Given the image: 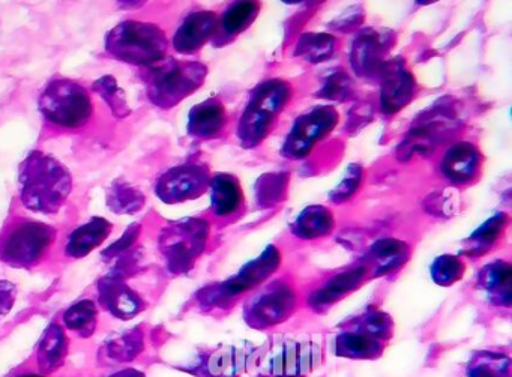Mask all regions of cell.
<instances>
[{
	"label": "cell",
	"mask_w": 512,
	"mask_h": 377,
	"mask_svg": "<svg viewBox=\"0 0 512 377\" xmlns=\"http://www.w3.org/2000/svg\"><path fill=\"white\" fill-rule=\"evenodd\" d=\"M19 188L20 202L26 209L38 214H56L73 191V176L52 155L34 151L20 166Z\"/></svg>",
	"instance_id": "obj_1"
},
{
	"label": "cell",
	"mask_w": 512,
	"mask_h": 377,
	"mask_svg": "<svg viewBox=\"0 0 512 377\" xmlns=\"http://www.w3.org/2000/svg\"><path fill=\"white\" fill-rule=\"evenodd\" d=\"M292 95L290 83L281 79L266 80L251 92L238 124V139L244 148H256L269 136Z\"/></svg>",
	"instance_id": "obj_2"
},
{
	"label": "cell",
	"mask_w": 512,
	"mask_h": 377,
	"mask_svg": "<svg viewBox=\"0 0 512 377\" xmlns=\"http://www.w3.org/2000/svg\"><path fill=\"white\" fill-rule=\"evenodd\" d=\"M169 41L163 29L152 23L125 20L106 35V50L110 56L136 65L151 68L166 58Z\"/></svg>",
	"instance_id": "obj_3"
},
{
	"label": "cell",
	"mask_w": 512,
	"mask_h": 377,
	"mask_svg": "<svg viewBox=\"0 0 512 377\" xmlns=\"http://www.w3.org/2000/svg\"><path fill=\"white\" fill-rule=\"evenodd\" d=\"M206 76L208 68L202 62L170 58L148 68L146 94L154 106L163 110L173 109L200 89Z\"/></svg>",
	"instance_id": "obj_4"
},
{
	"label": "cell",
	"mask_w": 512,
	"mask_h": 377,
	"mask_svg": "<svg viewBox=\"0 0 512 377\" xmlns=\"http://www.w3.org/2000/svg\"><path fill=\"white\" fill-rule=\"evenodd\" d=\"M56 241V229L43 221L16 217L0 232V262L13 268H31Z\"/></svg>",
	"instance_id": "obj_5"
},
{
	"label": "cell",
	"mask_w": 512,
	"mask_h": 377,
	"mask_svg": "<svg viewBox=\"0 0 512 377\" xmlns=\"http://www.w3.org/2000/svg\"><path fill=\"white\" fill-rule=\"evenodd\" d=\"M394 322L380 310L368 308L347 320L334 337L335 353L352 359H374L382 355L386 341L391 340Z\"/></svg>",
	"instance_id": "obj_6"
},
{
	"label": "cell",
	"mask_w": 512,
	"mask_h": 377,
	"mask_svg": "<svg viewBox=\"0 0 512 377\" xmlns=\"http://www.w3.org/2000/svg\"><path fill=\"white\" fill-rule=\"evenodd\" d=\"M40 110L53 127L77 130L88 124L94 106L91 95L82 85L73 80L56 79L41 94Z\"/></svg>",
	"instance_id": "obj_7"
},
{
	"label": "cell",
	"mask_w": 512,
	"mask_h": 377,
	"mask_svg": "<svg viewBox=\"0 0 512 377\" xmlns=\"http://www.w3.org/2000/svg\"><path fill=\"white\" fill-rule=\"evenodd\" d=\"M209 223L202 218H184L161 230L158 248L173 274L193 268L209 239Z\"/></svg>",
	"instance_id": "obj_8"
},
{
	"label": "cell",
	"mask_w": 512,
	"mask_h": 377,
	"mask_svg": "<svg viewBox=\"0 0 512 377\" xmlns=\"http://www.w3.org/2000/svg\"><path fill=\"white\" fill-rule=\"evenodd\" d=\"M298 307V295L295 287L277 278L257 290L244 307L245 322L256 329L271 328L286 322Z\"/></svg>",
	"instance_id": "obj_9"
},
{
	"label": "cell",
	"mask_w": 512,
	"mask_h": 377,
	"mask_svg": "<svg viewBox=\"0 0 512 377\" xmlns=\"http://www.w3.org/2000/svg\"><path fill=\"white\" fill-rule=\"evenodd\" d=\"M280 263V251L274 245H268L259 257L242 266L241 271L235 277L229 278L212 289H205L200 296V302L203 305H212V307L214 305L224 307L233 299L239 298L242 293L248 292L268 280L280 268Z\"/></svg>",
	"instance_id": "obj_10"
},
{
	"label": "cell",
	"mask_w": 512,
	"mask_h": 377,
	"mask_svg": "<svg viewBox=\"0 0 512 377\" xmlns=\"http://www.w3.org/2000/svg\"><path fill=\"white\" fill-rule=\"evenodd\" d=\"M338 121L340 115L332 106H317L307 110L296 119L287 134L281 155L289 160H302L337 127Z\"/></svg>",
	"instance_id": "obj_11"
},
{
	"label": "cell",
	"mask_w": 512,
	"mask_h": 377,
	"mask_svg": "<svg viewBox=\"0 0 512 377\" xmlns=\"http://www.w3.org/2000/svg\"><path fill=\"white\" fill-rule=\"evenodd\" d=\"M320 359L317 335L280 338L271 349V371L277 377H299L313 370Z\"/></svg>",
	"instance_id": "obj_12"
},
{
	"label": "cell",
	"mask_w": 512,
	"mask_h": 377,
	"mask_svg": "<svg viewBox=\"0 0 512 377\" xmlns=\"http://www.w3.org/2000/svg\"><path fill=\"white\" fill-rule=\"evenodd\" d=\"M211 172L205 164L187 163L166 170L155 184V194L167 205L199 199L209 190Z\"/></svg>",
	"instance_id": "obj_13"
},
{
	"label": "cell",
	"mask_w": 512,
	"mask_h": 377,
	"mask_svg": "<svg viewBox=\"0 0 512 377\" xmlns=\"http://www.w3.org/2000/svg\"><path fill=\"white\" fill-rule=\"evenodd\" d=\"M394 34L388 29L368 28L353 41L350 64L359 77H380L389 49L394 46Z\"/></svg>",
	"instance_id": "obj_14"
},
{
	"label": "cell",
	"mask_w": 512,
	"mask_h": 377,
	"mask_svg": "<svg viewBox=\"0 0 512 377\" xmlns=\"http://www.w3.org/2000/svg\"><path fill=\"white\" fill-rule=\"evenodd\" d=\"M98 302L116 319L131 320L146 308V301L121 275L109 274L97 283Z\"/></svg>",
	"instance_id": "obj_15"
},
{
	"label": "cell",
	"mask_w": 512,
	"mask_h": 377,
	"mask_svg": "<svg viewBox=\"0 0 512 377\" xmlns=\"http://www.w3.org/2000/svg\"><path fill=\"white\" fill-rule=\"evenodd\" d=\"M380 110L395 115L412 101L415 79L401 61H388L380 74Z\"/></svg>",
	"instance_id": "obj_16"
},
{
	"label": "cell",
	"mask_w": 512,
	"mask_h": 377,
	"mask_svg": "<svg viewBox=\"0 0 512 377\" xmlns=\"http://www.w3.org/2000/svg\"><path fill=\"white\" fill-rule=\"evenodd\" d=\"M481 151L470 142H458L449 146L440 160L439 170L452 185H467L478 179L482 169Z\"/></svg>",
	"instance_id": "obj_17"
},
{
	"label": "cell",
	"mask_w": 512,
	"mask_h": 377,
	"mask_svg": "<svg viewBox=\"0 0 512 377\" xmlns=\"http://www.w3.org/2000/svg\"><path fill=\"white\" fill-rule=\"evenodd\" d=\"M368 274H370V271L365 265L353 266V268L346 269V271L337 272V274L329 277L322 286L317 287L316 290L310 293L308 304L317 313H323V311L328 310L332 305L337 304L341 299L359 289L367 280Z\"/></svg>",
	"instance_id": "obj_18"
},
{
	"label": "cell",
	"mask_w": 512,
	"mask_h": 377,
	"mask_svg": "<svg viewBox=\"0 0 512 377\" xmlns=\"http://www.w3.org/2000/svg\"><path fill=\"white\" fill-rule=\"evenodd\" d=\"M217 28L218 17L212 11L188 14L173 35V49L181 55H194L214 38Z\"/></svg>",
	"instance_id": "obj_19"
},
{
	"label": "cell",
	"mask_w": 512,
	"mask_h": 377,
	"mask_svg": "<svg viewBox=\"0 0 512 377\" xmlns=\"http://www.w3.org/2000/svg\"><path fill=\"white\" fill-rule=\"evenodd\" d=\"M145 350V334L142 328L125 329L110 335L98 350V361L103 365H118L133 362Z\"/></svg>",
	"instance_id": "obj_20"
},
{
	"label": "cell",
	"mask_w": 512,
	"mask_h": 377,
	"mask_svg": "<svg viewBox=\"0 0 512 377\" xmlns=\"http://www.w3.org/2000/svg\"><path fill=\"white\" fill-rule=\"evenodd\" d=\"M227 124V112L218 98H208L197 104L188 115V134L196 139L208 140L217 137Z\"/></svg>",
	"instance_id": "obj_21"
},
{
	"label": "cell",
	"mask_w": 512,
	"mask_h": 377,
	"mask_svg": "<svg viewBox=\"0 0 512 377\" xmlns=\"http://www.w3.org/2000/svg\"><path fill=\"white\" fill-rule=\"evenodd\" d=\"M262 5L257 2H235L218 19V28L212 43L215 47L226 46L242 32L247 31L259 16Z\"/></svg>",
	"instance_id": "obj_22"
},
{
	"label": "cell",
	"mask_w": 512,
	"mask_h": 377,
	"mask_svg": "<svg viewBox=\"0 0 512 377\" xmlns=\"http://www.w3.org/2000/svg\"><path fill=\"white\" fill-rule=\"evenodd\" d=\"M70 349L67 332L59 323L47 326L37 347V365L40 373L52 374L65 364Z\"/></svg>",
	"instance_id": "obj_23"
},
{
	"label": "cell",
	"mask_w": 512,
	"mask_h": 377,
	"mask_svg": "<svg viewBox=\"0 0 512 377\" xmlns=\"http://www.w3.org/2000/svg\"><path fill=\"white\" fill-rule=\"evenodd\" d=\"M410 247L398 239L386 238L374 242L367 254V268L373 277H383L400 269L409 260Z\"/></svg>",
	"instance_id": "obj_24"
},
{
	"label": "cell",
	"mask_w": 512,
	"mask_h": 377,
	"mask_svg": "<svg viewBox=\"0 0 512 377\" xmlns=\"http://www.w3.org/2000/svg\"><path fill=\"white\" fill-rule=\"evenodd\" d=\"M211 208L217 217L226 218L238 214L244 206V191L239 179L229 173H218L209 182Z\"/></svg>",
	"instance_id": "obj_25"
},
{
	"label": "cell",
	"mask_w": 512,
	"mask_h": 377,
	"mask_svg": "<svg viewBox=\"0 0 512 377\" xmlns=\"http://www.w3.org/2000/svg\"><path fill=\"white\" fill-rule=\"evenodd\" d=\"M112 229L113 224L106 218H91L88 223L71 233L67 247H65V254L71 259H82V257L88 256L109 238Z\"/></svg>",
	"instance_id": "obj_26"
},
{
	"label": "cell",
	"mask_w": 512,
	"mask_h": 377,
	"mask_svg": "<svg viewBox=\"0 0 512 377\" xmlns=\"http://www.w3.org/2000/svg\"><path fill=\"white\" fill-rule=\"evenodd\" d=\"M455 119L446 116L445 110H430L427 112V118L418 121L410 131L409 140L415 149L419 148H436V143L442 142L454 130Z\"/></svg>",
	"instance_id": "obj_27"
},
{
	"label": "cell",
	"mask_w": 512,
	"mask_h": 377,
	"mask_svg": "<svg viewBox=\"0 0 512 377\" xmlns=\"http://www.w3.org/2000/svg\"><path fill=\"white\" fill-rule=\"evenodd\" d=\"M508 214L505 212H497L493 217L488 218L484 224L478 227L461 247V256L482 257L493 250L494 245L502 238L506 226H508Z\"/></svg>",
	"instance_id": "obj_28"
},
{
	"label": "cell",
	"mask_w": 512,
	"mask_h": 377,
	"mask_svg": "<svg viewBox=\"0 0 512 377\" xmlns=\"http://www.w3.org/2000/svg\"><path fill=\"white\" fill-rule=\"evenodd\" d=\"M478 284L493 304L511 305V265L505 260H494L485 265L479 271Z\"/></svg>",
	"instance_id": "obj_29"
},
{
	"label": "cell",
	"mask_w": 512,
	"mask_h": 377,
	"mask_svg": "<svg viewBox=\"0 0 512 377\" xmlns=\"http://www.w3.org/2000/svg\"><path fill=\"white\" fill-rule=\"evenodd\" d=\"M334 214L325 206L311 205L305 208L293 221L292 233L304 241L323 238L334 230Z\"/></svg>",
	"instance_id": "obj_30"
},
{
	"label": "cell",
	"mask_w": 512,
	"mask_h": 377,
	"mask_svg": "<svg viewBox=\"0 0 512 377\" xmlns=\"http://www.w3.org/2000/svg\"><path fill=\"white\" fill-rule=\"evenodd\" d=\"M64 326L80 338H91L97 331L98 307L91 299H82L64 313Z\"/></svg>",
	"instance_id": "obj_31"
},
{
	"label": "cell",
	"mask_w": 512,
	"mask_h": 377,
	"mask_svg": "<svg viewBox=\"0 0 512 377\" xmlns=\"http://www.w3.org/2000/svg\"><path fill=\"white\" fill-rule=\"evenodd\" d=\"M145 202L142 191L125 181L112 182L107 190V206L115 214H136Z\"/></svg>",
	"instance_id": "obj_32"
},
{
	"label": "cell",
	"mask_w": 512,
	"mask_h": 377,
	"mask_svg": "<svg viewBox=\"0 0 512 377\" xmlns=\"http://www.w3.org/2000/svg\"><path fill=\"white\" fill-rule=\"evenodd\" d=\"M335 50H337V40L329 34H305L296 44V56L311 64H319L332 58Z\"/></svg>",
	"instance_id": "obj_33"
},
{
	"label": "cell",
	"mask_w": 512,
	"mask_h": 377,
	"mask_svg": "<svg viewBox=\"0 0 512 377\" xmlns=\"http://www.w3.org/2000/svg\"><path fill=\"white\" fill-rule=\"evenodd\" d=\"M431 278L437 286L449 287L463 278L466 265L460 256L455 254H443L434 260L430 268Z\"/></svg>",
	"instance_id": "obj_34"
},
{
	"label": "cell",
	"mask_w": 512,
	"mask_h": 377,
	"mask_svg": "<svg viewBox=\"0 0 512 377\" xmlns=\"http://www.w3.org/2000/svg\"><path fill=\"white\" fill-rule=\"evenodd\" d=\"M92 89L109 104L113 115L118 116V118H125V116L130 115L131 110L127 103V97H125L121 86L112 76L101 77L100 80L94 83Z\"/></svg>",
	"instance_id": "obj_35"
},
{
	"label": "cell",
	"mask_w": 512,
	"mask_h": 377,
	"mask_svg": "<svg viewBox=\"0 0 512 377\" xmlns=\"http://www.w3.org/2000/svg\"><path fill=\"white\" fill-rule=\"evenodd\" d=\"M469 377H509V358L493 352H481L470 364Z\"/></svg>",
	"instance_id": "obj_36"
},
{
	"label": "cell",
	"mask_w": 512,
	"mask_h": 377,
	"mask_svg": "<svg viewBox=\"0 0 512 377\" xmlns=\"http://www.w3.org/2000/svg\"><path fill=\"white\" fill-rule=\"evenodd\" d=\"M287 175L284 173H269L257 181L256 197L260 205L271 206L283 199L286 191Z\"/></svg>",
	"instance_id": "obj_37"
},
{
	"label": "cell",
	"mask_w": 512,
	"mask_h": 377,
	"mask_svg": "<svg viewBox=\"0 0 512 377\" xmlns=\"http://www.w3.org/2000/svg\"><path fill=\"white\" fill-rule=\"evenodd\" d=\"M362 178H364V170L359 164H352V166L347 167L346 175L329 194L331 202L343 203L349 200L361 187Z\"/></svg>",
	"instance_id": "obj_38"
},
{
	"label": "cell",
	"mask_w": 512,
	"mask_h": 377,
	"mask_svg": "<svg viewBox=\"0 0 512 377\" xmlns=\"http://www.w3.org/2000/svg\"><path fill=\"white\" fill-rule=\"evenodd\" d=\"M320 95L326 100L344 101L352 95V82L344 71L332 73L320 89Z\"/></svg>",
	"instance_id": "obj_39"
},
{
	"label": "cell",
	"mask_w": 512,
	"mask_h": 377,
	"mask_svg": "<svg viewBox=\"0 0 512 377\" xmlns=\"http://www.w3.org/2000/svg\"><path fill=\"white\" fill-rule=\"evenodd\" d=\"M364 20V13H362L361 7H352L341 14L340 17L331 23V28L337 29L340 32H349L352 29L358 28Z\"/></svg>",
	"instance_id": "obj_40"
},
{
	"label": "cell",
	"mask_w": 512,
	"mask_h": 377,
	"mask_svg": "<svg viewBox=\"0 0 512 377\" xmlns=\"http://www.w3.org/2000/svg\"><path fill=\"white\" fill-rule=\"evenodd\" d=\"M17 299V287L11 281L0 280V320L13 310Z\"/></svg>",
	"instance_id": "obj_41"
},
{
	"label": "cell",
	"mask_w": 512,
	"mask_h": 377,
	"mask_svg": "<svg viewBox=\"0 0 512 377\" xmlns=\"http://www.w3.org/2000/svg\"><path fill=\"white\" fill-rule=\"evenodd\" d=\"M140 227L137 224L131 226L130 229L125 232L124 238L116 241V244H113L109 250L104 251V257H115L122 256V254L127 253L128 248L133 245V242L136 241L137 236H139Z\"/></svg>",
	"instance_id": "obj_42"
},
{
	"label": "cell",
	"mask_w": 512,
	"mask_h": 377,
	"mask_svg": "<svg viewBox=\"0 0 512 377\" xmlns=\"http://www.w3.org/2000/svg\"><path fill=\"white\" fill-rule=\"evenodd\" d=\"M107 377H146L142 371L136 370V368H124V370L116 371V373L110 374Z\"/></svg>",
	"instance_id": "obj_43"
},
{
	"label": "cell",
	"mask_w": 512,
	"mask_h": 377,
	"mask_svg": "<svg viewBox=\"0 0 512 377\" xmlns=\"http://www.w3.org/2000/svg\"><path fill=\"white\" fill-rule=\"evenodd\" d=\"M17 377H46V376H43V374H22V376H17Z\"/></svg>",
	"instance_id": "obj_44"
}]
</instances>
